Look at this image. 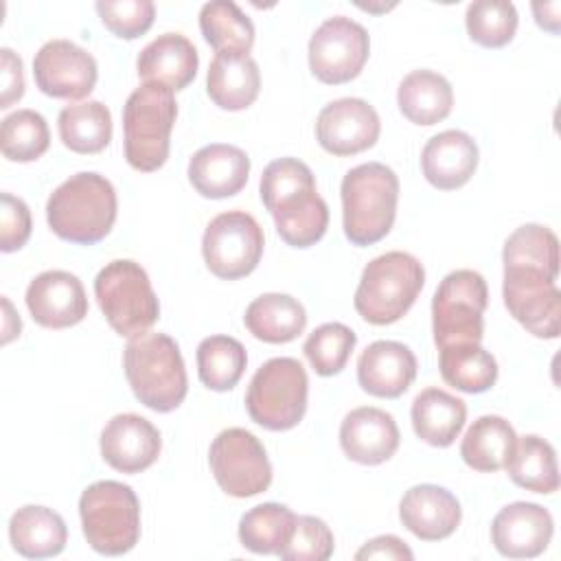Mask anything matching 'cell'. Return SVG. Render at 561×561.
<instances>
[{"label":"cell","mask_w":561,"mask_h":561,"mask_svg":"<svg viewBox=\"0 0 561 561\" xmlns=\"http://www.w3.org/2000/svg\"><path fill=\"white\" fill-rule=\"evenodd\" d=\"M261 199L287 245L309 248L324 237L329 206L302 160L278 158L270 162L261 175Z\"/></svg>","instance_id":"obj_1"},{"label":"cell","mask_w":561,"mask_h":561,"mask_svg":"<svg viewBox=\"0 0 561 561\" xmlns=\"http://www.w3.org/2000/svg\"><path fill=\"white\" fill-rule=\"evenodd\" d=\"M116 191L94 171H81L61 182L46 202L50 230L70 243L92 245L105 239L116 221Z\"/></svg>","instance_id":"obj_2"},{"label":"cell","mask_w":561,"mask_h":561,"mask_svg":"<svg viewBox=\"0 0 561 561\" xmlns=\"http://www.w3.org/2000/svg\"><path fill=\"white\" fill-rule=\"evenodd\" d=\"M123 368L134 397L153 412L180 408L188 379L180 346L167 333H140L123 351Z\"/></svg>","instance_id":"obj_3"},{"label":"cell","mask_w":561,"mask_h":561,"mask_svg":"<svg viewBox=\"0 0 561 561\" xmlns=\"http://www.w3.org/2000/svg\"><path fill=\"white\" fill-rule=\"evenodd\" d=\"M342 226L353 245L381 241L397 217L399 178L381 162H364L342 178Z\"/></svg>","instance_id":"obj_4"},{"label":"cell","mask_w":561,"mask_h":561,"mask_svg":"<svg viewBox=\"0 0 561 561\" xmlns=\"http://www.w3.org/2000/svg\"><path fill=\"white\" fill-rule=\"evenodd\" d=\"M425 283L421 261L408 252H386L373 259L355 289V311L370 324L383 327L401 320Z\"/></svg>","instance_id":"obj_5"},{"label":"cell","mask_w":561,"mask_h":561,"mask_svg":"<svg viewBox=\"0 0 561 561\" xmlns=\"http://www.w3.org/2000/svg\"><path fill=\"white\" fill-rule=\"evenodd\" d=\"M178 116L173 90L160 83H142L123 107L125 158L136 171H158L169 158V138Z\"/></svg>","instance_id":"obj_6"},{"label":"cell","mask_w":561,"mask_h":561,"mask_svg":"<svg viewBox=\"0 0 561 561\" xmlns=\"http://www.w3.org/2000/svg\"><path fill=\"white\" fill-rule=\"evenodd\" d=\"M79 515L90 548L105 557L129 552L140 539V502L129 484L99 480L79 497Z\"/></svg>","instance_id":"obj_7"},{"label":"cell","mask_w":561,"mask_h":561,"mask_svg":"<svg viewBox=\"0 0 561 561\" xmlns=\"http://www.w3.org/2000/svg\"><path fill=\"white\" fill-rule=\"evenodd\" d=\"M94 296L107 324L123 337L147 333L160 318V302L140 263L116 259L94 278Z\"/></svg>","instance_id":"obj_8"},{"label":"cell","mask_w":561,"mask_h":561,"mask_svg":"<svg viewBox=\"0 0 561 561\" xmlns=\"http://www.w3.org/2000/svg\"><path fill=\"white\" fill-rule=\"evenodd\" d=\"M309 379L294 357L267 359L250 379L245 410L250 419L272 432L296 427L307 412Z\"/></svg>","instance_id":"obj_9"},{"label":"cell","mask_w":561,"mask_h":561,"mask_svg":"<svg viewBox=\"0 0 561 561\" xmlns=\"http://www.w3.org/2000/svg\"><path fill=\"white\" fill-rule=\"evenodd\" d=\"M489 289L482 274L473 270L449 272L432 298V331L438 348L449 344H480L484 335V309Z\"/></svg>","instance_id":"obj_10"},{"label":"cell","mask_w":561,"mask_h":561,"mask_svg":"<svg viewBox=\"0 0 561 561\" xmlns=\"http://www.w3.org/2000/svg\"><path fill=\"white\" fill-rule=\"evenodd\" d=\"M559 272L533 263H504L502 296L508 313L535 337L554 340L561 331Z\"/></svg>","instance_id":"obj_11"},{"label":"cell","mask_w":561,"mask_h":561,"mask_svg":"<svg viewBox=\"0 0 561 561\" xmlns=\"http://www.w3.org/2000/svg\"><path fill=\"white\" fill-rule=\"evenodd\" d=\"M263 230L245 210L219 213L210 219L202 237L206 267L224 280H237L252 274L263 256Z\"/></svg>","instance_id":"obj_12"},{"label":"cell","mask_w":561,"mask_h":561,"mask_svg":"<svg viewBox=\"0 0 561 561\" xmlns=\"http://www.w3.org/2000/svg\"><path fill=\"white\" fill-rule=\"evenodd\" d=\"M210 471L219 489L232 497H252L272 484V465L263 443L243 427H228L215 436L208 451Z\"/></svg>","instance_id":"obj_13"},{"label":"cell","mask_w":561,"mask_h":561,"mask_svg":"<svg viewBox=\"0 0 561 561\" xmlns=\"http://www.w3.org/2000/svg\"><path fill=\"white\" fill-rule=\"evenodd\" d=\"M368 53V31L346 15H333L309 39V68L322 83H348L362 72Z\"/></svg>","instance_id":"obj_14"},{"label":"cell","mask_w":561,"mask_h":561,"mask_svg":"<svg viewBox=\"0 0 561 561\" xmlns=\"http://www.w3.org/2000/svg\"><path fill=\"white\" fill-rule=\"evenodd\" d=\"M33 77L37 88L53 99H85L99 77L96 59L70 39L46 42L33 59Z\"/></svg>","instance_id":"obj_15"},{"label":"cell","mask_w":561,"mask_h":561,"mask_svg":"<svg viewBox=\"0 0 561 561\" xmlns=\"http://www.w3.org/2000/svg\"><path fill=\"white\" fill-rule=\"evenodd\" d=\"M381 131L377 110L355 96L327 103L316 121L320 147L333 156H355L370 149Z\"/></svg>","instance_id":"obj_16"},{"label":"cell","mask_w":561,"mask_h":561,"mask_svg":"<svg viewBox=\"0 0 561 561\" xmlns=\"http://www.w3.org/2000/svg\"><path fill=\"white\" fill-rule=\"evenodd\" d=\"M26 307L46 329H68L88 316V296L81 280L66 270L37 274L26 287Z\"/></svg>","instance_id":"obj_17"},{"label":"cell","mask_w":561,"mask_h":561,"mask_svg":"<svg viewBox=\"0 0 561 561\" xmlns=\"http://www.w3.org/2000/svg\"><path fill=\"white\" fill-rule=\"evenodd\" d=\"M162 449L158 427L140 414H116L101 432V456L121 473H140L149 469Z\"/></svg>","instance_id":"obj_18"},{"label":"cell","mask_w":561,"mask_h":561,"mask_svg":"<svg viewBox=\"0 0 561 561\" xmlns=\"http://www.w3.org/2000/svg\"><path fill=\"white\" fill-rule=\"evenodd\" d=\"M552 533L550 511L535 502H513L491 522V541L508 559L539 557L548 548Z\"/></svg>","instance_id":"obj_19"},{"label":"cell","mask_w":561,"mask_h":561,"mask_svg":"<svg viewBox=\"0 0 561 561\" xmlns=\"http://www.w3.org/2000/svg\"><path fill=\"white\" fill-rule=\"evenodd\" d=\"M399 427L390 412L362 405L351 410L340 425V447L353 462L381 465L399 449Z\"/></svg>","instance_id":"obj_20"},{"label":"cell","mask_w":561,"mask_h":561,"mask_svg":"<svg viewBox=\"0 0 561 561\" xmlns=\"http://www.w3.org/2000/svg\"><path fill=\"white\" fill-rule=\"evenodd\" d=\"M416 377L414 353L394 340L368 344L357 359V381L364 392L379 399L401 397Z\"/></svg>","instance_id":"obj_21"},{"label":"cell","mask_w":561,"mask_h":561,"mask_svg":"<svg viewBox=\"0 0 561 561\" xmlns=\"http://www.w3.org/2000/svg\"><path fill=\"white\" fill-rule=\"evenodd\" d=\"M460 517V502L438 484H416L403 493L399 504L401 524L423 541L447 539L458 528Z\"/></svg>","instance_id":"obj_22"},{"label":"cell","mask_w":561,"mask_h":561,"mask_svg":"<svg viewBox=\"0 0 561 561\" xmlns=\"http://www.w3.org/2000/svg\"><path fill=\"white\" fill-rule=\"evenodd\" d=\"M480 151L476 140L460 129H445L432 136L421 151L425 180L440 191L465 186L478 169Z\"/></svg>","instance_id":"obj_23"},{"label":"cell","mask_w":561,"mask_h":561,"mask_svg":"<svg viewBox=\"0 0 561 561\" xmlns=\"http://www.w3.org/2000/svg\"><path fill=\"white\" fill-rule=\"evenodd\" d=\"M250 175V158L234 145L213 142L193 153L188 160V182L208 199L237 195Z\"/></svg>","instance_id":"obj_24"},{"label":"cell","mask_w":561,"mask_h":561,"mask_svg":"<svg viewBox=\"0 0 561 561\" xmlns=\"http://www.w3.org/2000/svg\"><path fill=\"white\" fill-rule=\"evenodd\" d=\"M199 57L182 33H162L138 55L136 68L145 83H160L169 90H184L197 75Z\"/></svg>","instance_id":"obj_25"},{"label":"cell","mask_w":561,"mask_h":561,"mask_svg":"<svg viewBox=\"0 0 561 561\" xmlns=\"http://www.w3.org/2000/svg\"><path fill=\"white\" fill-rule=\"evenodd\" d=\"M259 90L261 72L250 53H215L206 75V92L217 107L228 112L245 110L256 101Z\"/></svg>","instance_id":"obj_26"},{"label":"cell","mask_w":561,"mask_h":561,"mask_svg":"<svg viewBox=\"0 0 561 561\" xmlns=\"http://www.w3.org/2000/svg\"><path fill=\"white\" fill-rule=\"evenodd\" d=\"M9 539L18 554L26 559H48L66 548L68 528L57 511L26 504L11 515Z\"/></svg>","instance_id":"obj_27"},{"label":"cell","mask_w":561,"mask_h":561,"mask_svg":"<svg viewBox=\"0 0 561 561\" xmlns=\"http://www.w3.org/2000/svg\"><path fill=\"white\" fill-rule=\"evenodd\" d=\"M414 434L432 447H449L465 427L467 405L440 388H425L412 401Z\"/></svg>","instance_id":"obj_28"},{"label":"cell","mask_w":561,"mask_h":561,"mask_svg":"<svg viewBox=\"0 0 561 561\" xmlns=\"http://www.w3.org/2000/svg\"><path fill=\"white\" fill-rule=\"evenodd\" d=\"M401 114L414 125H436L449 116L454 105L451 83L434 70L408 72L397 90Z\"/></svg>","instance_id":"obj_29"},{"label":"cell","mask_w":561,"mask_h":561,"mask_svg":"<svg viewBox=\"0 0 561 561\" xmlns=\"http://www.w3.org/2000/svg\"><path fill=\"white\" fill-rule=\"evenodd\" d=\"M243 322L256 340L267 344H285L305 331L307 311L294 296L272 291L254 298L248 305Z\"/></svg>","instance_id":"obj_30"},{"label":"cell","mask_w":561,"mask_h":561,"mask_svg":"<svg viewBox=\"0 0 561 561\" xmlns=\"http://www.w3.org/2000/svg\"><path fill=\"white\" fill-rule=\"evenodd\" d=\"M515 430L513 425L497 414H484L476 419L462 436L460 456L467 467L493 473L504 469L513 445H515Z\"/></svg>","instance_id":"obj_31"},{"label":"cell","mask_w":561,"mask_h":561,"mask_svg":"<svg viewBox=\"0 0 561 561\" xmlns=\"http://www.w3.org/2000/svg\"><path fill=\"white\" fill-rule=\"evenodd\" d=\"M508 478L533 493H554L559 489V469L554 447L537 436L526 434L517 436L513 451L504 465Z\"/></svg>","instance_id":"obj_32"},{"label":"cell","mask_w":561,"mask_h":561,"mask_svg":"<svg viewBox=\"0 0 561 561\" xmlns=\"http://www.w3.org/2000/svg\"><path fill=\"white\" fill-rule=\"evenodd\" d=\"M438 368L445 383L460 392H486L497 381V362L480 344H449L438 348Z\"/></svg>","instance_id":"obj_33"},{"label":"cell","mask_w":561,"mask_h":561,"mask_svg":"<svg viewBox=\"0 0 561 561\" xmlns=\"http://www.w3.org/2000/svg\"><path fill=\"white\" fill-rule=\"evenodd\" d=\"M61 142L75 153H99L112 140V114L101 101H81L59 112Z\"/></svg>","instance_id":"obj_34"},{"label":"cell","mask_w":561,"mask_h":561,"mask_svg":"<svg viewBox=\"0 0 561 561\" xmlns=\"http://www.w3.org/2000/svg\"><path fill=\"white\" fill-rule=\"evenodd\" d=\"M296 526V513L278 502H263L239 519V541L256 554H278Z\"/></svg>","instance_id":"obj_35"},{"label":"cell","mask_w":561,"mask_h":561,"mask_svg":"<svg viewBox=\"0 0 561 561\" xmlns=\"http://www.w3.org/2000/svg\"><path fill=\"white\" fill-rule=\"evenodd\" d=\"M199 31L215 53H250L254 44V24L232 0L206 2L199 9Z\"/></svg>","instance_id":"obj_36"},{"label":"cell","mask_w":561,"mask_h":561,"mask_svg":"<svg viewBox=\"0 0 561 561\" xmlns=\"http://www.w3.org/2000/svg\"><path fill=\"white\" fill-rule=\"evenodd\" d=\"M245 364L248 355L243 344L230 335H210L197 346L199 381L215 392L234 388L245 370Z\"/></svg>","instance_id":"obj_37"},{"label":"cell","mask_w":561,"mask_h":561,"mask_svg":"<svg viewBox=\"0 0 561 561\" xmlns=\"http://www.w3.org/2000/svg\"><path fill=\"white\" fill-rule=\"evenodd\" d=\"M50 131L46 118L35 110H15L2 118L0 149L11 162H33L46 153Z\"/></svg>","instance_id":"obj_38"},{"label":"cell","mask_w":561,"mask_h":561,"mask_svg":"<svg viewBox=\"0 0 561 561\" xmlns=\"http://www.w3.org/2000/svg\"><path fill=\"white\" fill-rule=\"evenodd\" d=\"M517 22V9L508 0H476L465 13L469 37L484 48L506 46L515 37Z\"/></svg>","instance_id":"obj_39"},{"label":"cell","mask_w":561,"mask_h":561,"mask_svg":"<svg viewBox=\"0 0 561 561\" xmlns=\"http://www.w3.org/2000/svg\"><path fill=\"white\" fill-rule=\"evenodd\" d=\"M355 342H357V335L351 327L342 322H327L309 333L302 351L311 368L320 377H331L346 366L355 348Z\"/></svg>","instance_id":"obj_40"},{"label":"cell","mask_w":561,"mask_h":561,"mask_svg":"<svg viewBox=\"0 0 561 561\" xmlns=\"http://www.w3.org/2000/svg\"><path fill=\"white\" fill-rule=\"evenodd\" d=\"M333 533L320 517L296 515V526L278 552L283 561H327L333 554Z\"/></svg>","instance_id":"obj_41"},{"label":"cell","mask_w":561,"mask_h":561,"mask_svg":"<svg viewBox=\"0 0 561 561\" xmlns=\"http://www.w3.org/2000/svg\"><path fill=\"white\" fill-rule=\"evenodd\" d=\"M94 7L105 28L123 39L145 35L156 18V4L151 0H99Z\"/></svg>","instance_id":"obj_42"},{"label":"cell","mask_w":561,"mask_h":561,"mask_svg":"<svg viewBox=\"0 0 561 561\" xmlns=\"http://www.w3.org/2000/svg\"><path fill=\"white\" fill-rule=\"evenodd\" d=\"M31 237V210L28 206L11 195H0V250L15 252Z\"/></svg>","instance_id":"obj_43"},{"label":"cell","mask_w":561,"mask_h":561,"mask_svg":"<svg viewBox=\"0 0 561 561\" xmlns=\"http://www.w3.org/2000/svg\"><path fill=\"white\" fill-rule=\"evenodd\" d=\"M0 72H2V96H0V107L9 110L13 103H18L24 94V70H22V59L11 50V48H0Z\"/></svg>","instance_id":"obj_44"},{"label":"cell","mask_w":561,"mask_h":561,"mask_svg":"<svg viewBox=\"0 0 561 561\" xmlns=\"http://www.w3.org/2000/svg\"><path fill=\"white\" fill-rule=\"evenodd\" d=\"M355 559H397V561H410L414 559V552L394 535H381L370 541H366L357 552Z\"/></svg>","instance_id":"obj_45"},{"label":"cell","mask_w":561,"mask_h":561,"mask_svg":"<svg viewBox=\"0 0 561 561\" xmlns=\"http://www.w3.org/2000/svg\"><path fill=\"white\" fill-rule=\"evenodd\" d=\"M559 11H561L559 2H533V13L537 24L550 33H559Z\"/></svg>","instance_id":"obj_46"},{"label":"cell","mask_w":561,"mask_h":561,"mask_svg":"<svg viewBox=\"0 0 561 561\" xmlns=\"http://www.w3.org/2000/svg\"><path fill=\"white\" fill-rule=\"evenodd\" d=\"M2 309H4V324H2V344H9L13 337L20 335L22 331V320L20 316L13 311L11 302L7 296H2Z\"/></svg>","instance_id":"obj_47"}]
</instances>
